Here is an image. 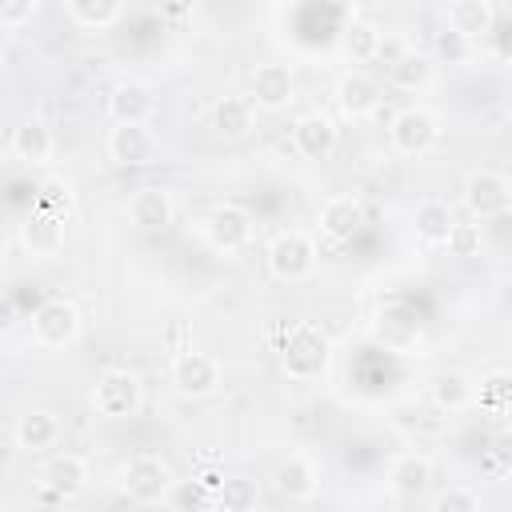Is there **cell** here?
Masks as SVG:
<instances>
[{
  "instance_id": "1",
  "label": "cell",
  "mask_w": 512,
  "mask_h": 512,
  "mask_svg": "<svg viewBox=\"0 0 512 512\" xmlns=\"http://www.w3.org/2000/svg\"><path fill=\"white\" fill-rule=\"evenodd\" d=\"M328 368H332V336L312 320L292 324L280 344V372L292 384H312V380H324Z\"/></svg>"
},
{
  "instance_id": "2",
  "label": "cell",
  "mask_w": 512,
  "mask_h": 512,
  "mask_svg": "<svg viewBox=\"0 0 512 512\" xmlns=\"http://www.w3.org/2000/svg\"><path fill=\"white\" fill-rule=\"evenodd\" d=\"M264 264H268L272 280H280V284H304V280H312V272L320 264V248H316V240L308 232L288 228V232H276L268 240Z\"/></svg>"
},
{
  "instance_id": "3",
  "label": "cell",
  "mask_w": 512,
  "mask_h": 512,
  "mask_svg": "<svg viewBox=\"0 0 512 512\" xmlns=\"http://www.w3.org/2000/svg\"><path fill=\"white\" fill-rule=\"evenodd\" d=\"M116 488H120L132 504H160V500L172 496L176 476H172L168 460H160V456H152V452H140V456H128V460L120 464Z\"/></svg>"
},
{
  "instance_id": "4",
  "label": "cell",
  "mask_w": 512,
  "mask_h": 512,
  "mask_svg": "<svg viewBox=\"0 0 512 512\" xmlns=\"http://www.w3.org/2000/svg\"><path fill=\"white\" fill-rule=\"evenodd\" d=\"M88 400H92V412L96 416H104V420H128L144 404V384L128 368H108V372L96 376Z\"/></svg>"
},
{
  "instance_id": "5",
  "label": "cell",
  "mask_w": 512,
  "mask_h": 512,
  "mask_svg": "<svg viewBox=\"0 0 512 512\" xmlns=\"http://www.w3.org/2000/svg\"><path fill=\"white\" fill-rule=\"evenodd\" d=\"M80 328H84L80 308H76L72 300H64V296H48V300L32 312V320H28L32 344H36V348H48V352L76 344V340H80Z\"/></svg>"
},
{
  "instance_id": "6",
  "label": "cell",
  "mask_w": 512,
  "mask_h": 512,
  "mask_svg": "<svg viewBox=\"0 0 512 512\" xmlns=\"http://www.w3.org/2000/svg\"><path fill=\"white\" fill-rule=\"evenodd\" d=\"M168 380H172V392L184 396V400H204L212 392H220L224 384V368L212 352H200V348H184L172 356V368H168Z\"/></svg>"
},
{
  "instance_id": "7",
  "label": "cell",
  "mask_w": 512,
  "mask_h": 512,
  "mask_svg": "<svg viewBox=\"0 0 512 512\" xmlns=\"http://www.w3.org/2000/svg\"><path fill=\"white\" fill-rule=\"evenodd\" d=\"M252 236H256V220L244 204L224 200V204H212V212L204 216V240H208L212 252L236 256L252 244Z\"/></svg>"
},
{
  "instance_id": "8",
  "label": "cell",
  "mask_w": 512,
  "mask_h": 512,
  "mask_svg": "<svg viewBox=\"0 0 512 512\" xmlns=\"http://www.w3.org/2000/svg\"><path fill=\"white\" fill-rule=\"evenodd\" d=\"M388 144H392L396 156H408V160L428 156L440 144V120L420 104L400 108L392 116V124H388Z\"/></svg>"
},
{
  "instance_id": "9",
  "label": "cell",
  "mask_w": 512,
  "mask_h": 512,
  "mask_svg": "<svg viewBox=\"0 0 512 512\" xmlns=\"http://www.w3.org/2000/svg\"><path fill=\"white\" fill-rule=\"evenodd\" d=\"M36 488H40V496L52 500V504L80 500V496L88 492V464H84L76 452H52V456L40 464Z\"/></svg>"
},
{
  "instance_id": "10",
  "label": "cell",
  "mask_w": 512,
  "mask_h": 512,
  "mask_svg": "<svg viewBox=\"0 0 512 512\" xmlns=\"http://www.w3.org/2000/svg\"><path fill=\"white\" fill-rule=\"evenodd\" d=\"M104 152L120 168H148L160 160V136L152 124H112Z\"/></svg>"
},
{
  "instance_id": "11",
  "label": "cell",
  "mask_w": 512,
  "mask_h": 512,
  "mask_svg": "<svg viewBox=\"0 0 512 512\" xmlns=\"http://www.w3.org/2000/svg\"><path fill=\"white\" fill-rule=\"evenodd\" d=\"M64 236H68V220L56 216V212H48V208H40V204H36V208L20 220V228H16V244H20V252L32 256V260H52V256H60V252H64Z\"/></svg>"
},
{
  "instance_id": "12",
  "label": "cell",
  "mask_w": 512,
  "mask_h": 512,
  "mask_svg": "<svg viewBox=\"0 0 512 512\" xmlns=\"http://www.w3.org/2000/svg\"><path fill=\"white\" fill-rule=\"evenodd\" d=\"M464 208L472 220H496L504 212H512V180L492 172V168H476L464 180Z\"/></svg>"
},
{
  "instance_id": "13",
  "label": "cell",
  "mask_w": 512,
  "mask_h": 512,
  "mask_svg": "<svg viewBox=\"0 0 512 512\" xmlns=\"http://www.w3.org/2000/svg\"><path fill=\"white\" fill-rule=\"evenodd\" d=\"M248 96L260 112H284L292 100H296V76L288 64H256L252 76H248Z\"/></svg>"
},
{
  "instance_id": "14",
  "label": "cell",
  "mask_w": 512,
  "mask_h": 512,
  "mask_svg": "<svg viewBox=\"0 0 512 512\" xmlns=\"http://www.w3.org/2000/svg\"><path fill=\"white\" fill-rule=\"evenodd\" d=\"M332 96H336V108H340L344 120H368V116H376L380 104H384L380 80L368 76V72H360V68L344 72V76L336 80V92H332Z\"/></svg>"
},
{
  "instance_id": "15",
  "label": "cell",
  "mask_w": 512,
  "mask_h": 512,
  "mask_svg": "<svg viewBox=\"0 0 512 512\" xmlns=\"http://www.w3.org/2000/svg\"><path fill=\"white\" fill-rule=\"evenodd\" d=\"M124 216H128V224L140 228V232H164V228L176 220V196H172L168 188H160V184H140V188L128 196Z\"/></svg>"
},
{
  "instance_id": "16",
  "label": "cell",
  "mask_w": 512,
  "mask_h": 512,
  "mask_svg": "<svg viewBox=\"0 0 512 512\" xmlns=\"http://www.w3.org/2000/svg\"><path fill=\"white\" fill-rule=\"evenodd\" d=\"M340 144V128L328 112H304L296 124H292V148L300 160H328Z\"/></svg>"
},
{
  "instance_id": "17",
  "label": "cell",
  "mask_w": 512,
  "mask_h": 512,
  "mask_svg": "<svg viewBox=\"0 0 512 512\" xmlns=\"http://www.w3.org/2000/svg\"><path fill=\"white\" fill-rule=\"evenodd\" d=\"M60 436H64V424H60V416L48 412V408H28V412H20L16 424H12L16 448H20V452H32V456L52 452V448L60 444Z\"/></svg>"
},
{
  "instance_id": "18",
  "label": "cell",
  "mask_w": 512,
  "mask_h": 512,
  "mask_svg": "<svg viewBox=\"0 0 512 512\" xmlns=\"http://www.w3.org/2000/svg\"><path fill=\"white\" fill-rule=\"evenodd\" d=\"M316 488H320V472H316V464H312L308 456H300V452L284 456V460L272 468V492H276L280 500H288V504L312 500Z\"/></svg>"
},
{
  "instance_id": "19",
  "label": "cell",
  "mask_w": 512,
  "mask_h": 512,
  "mask_svg": "<svg viewBox=\"0 0 512 512\" xmlns=\"http://www.w3.org/2000/svg\"><path fill=\"white\" fill-rule=\"evenodd\" d=\"M432 488V460L424 452H400L388 464V492L396 500H420Z\"/></svg>"
},
{
  "instance_id": "20",
  "label": "cell",
  "mask_w": 512,
  "mask_h": 512,
  "mask_svg": "<svg viewBox=\"0 0 512 512\" xmlns=\"http://www.w3.org/2000/svg\"><path fill=\"white\" fill-rule=\"evenodd\" d=\"M256 104L248 92H232V96H220L208 112V124L220 140H244L252 128H256Z\"/></svg>"
},
{
  "instance_id": "21",
  "label": "cell",
  "mask_w": 512,
  "mask_h": 512,
  "mask_svg": "<svg viewBox=\"0 0 512 512\" xmlns=\"http://www.w3.org/2000/svg\"><path fill=\"white\" fill-rule=\"evenodd\" d=\"M428 400L448 416L468 412V408H476V380L468 372H460V368H440L428 380Z\"/></svg>"
},
{
  "instance_id": "22",
  "label": "cell",
  "mask_w": 512,
  "mask_h": 512,
  "mask_svg": "<svg viewBox=\"0 0 512 512\" xmlns=\"http://www.w3.org/2000/svg\"><path fill=\"white\" fill-rule=\"evenodd\" d=\"M152 112H156V96L140 80H120L108 92V116H112V124H148Z\"/></svg>"
},
{
  "instance_id": "23",
  "label": "cell",
  "mask_w": 512,
  "mask_h": 512,
  "mask_svg": "<svg viewBox=\"0 0 512 512\" xmlns=\"http://www.w3.org/2000/svg\"><path fill=\"white\" fill-rule=\"evenodd\" d=\"M8 148H12V156H16L20 164L40 168V164H48V160L56 156V136H52V128H48L44 120L28 116V120H20V124L12 128Z\"/></svg>"
},
{
  "instance_id": "24",
  "label": "cell",
  "mask_w": 512,
  "mask_h": 512,
  "mask_svg": "<svg viewBox=\"0 0 512 512\" xmlns=\"http://www.w3.org/2000/svg\"><path fill=\"white\" fill-rule=\"evenodd\" d=\"M316 224H320V236H328L332 244L352 240L364 228V204H360V196H332V200H324Z\"/></svg>"
},
{
  "instance_id": "25",
  "label": "cell",
  "mask_w": 512,
  "mask_h": 512,
  "mask_svg": "<svg viewBox=\"0 0 512 512\" xmlns=\"http://www.w3.org/2000/svg\"><path fill=\"white\" fill-rule=\"evenodd\" d=\"M452 208L444 200H420L416 212H412V232L424 248H444L448 232H452Z\"/></svg>"
},
{
  "instance_id": "26",
  "label": "cell",
  "mask_w": 512,
  "mask_h": 512,
  "mask_svg": "<svg viewBox=\"0 0 512 512\" xmlns=\"http://www.w3.org/2000/svg\"><path fill=\"white\" fill-rule=\"evenodd\" d=\"M388 80L400 92H424L436 80V56H424V52H412L408 48L400 60L388 64Z\"/></svg>"
},
{
  "instance_id": "27",
  "label": "cell",
  "mask_w": 512,
  "mask_h": 512,
  "mask_svg": "<svg viewBox=\"0 0 512 512\" xmlns=\"http://www.w3.org/2000/svg\"><path fill=\"white\" fill-rule=\"evenodd\" d=\"M496 24V4L492 0H452L448 4V28L464 32L468 40L488 36Z\"/></svg>"
},
{
  "instance_id": "28",
  "label": "cell",
  "mask_w": 512,
  "mask_h": 512,
  "mask_svg": "<svg viewBox=\"0 0 512 512\" xmlns=\"http://www.w3.org/2000/svg\"><path fill=\"white\" fill-rule=\"evenodd\" d=\"M380 44H384V32L368 20H352L344 32H340V56L348 64H372L380 60Z\"/></svg>"
},
{
  "instance_id": "29",
  "label": "cell",
  "mask_w": 512,
  "mask_h": 512,
  "mask_svg": "<svg viewBox=\"0 0 512 512\" xmlns=\"http://www.w3.org/2000/svg\"><path fill=\"white\" fill-rule=\"evenodd\" d=\"M476 408L488 416H508L512 412V372L492 368L488 376H480L476 384Z\"/></svg>"
},
{
  "instance_id": "30",
  "label": "cell",
  "mask_w": 512,
  "mask_h": 512,
  "mask_svg": "<svg viewBox=\"0 0 512 512\" xmlns=\"http://www.w3.org/2000/svg\"><path fill=\"white\" fill-rule=\"evenodd\" d=\"M120 12H124V0H68V16L88 32L112 28L120 20Z\"/></svg>"
},
{
  "instance_id": "31",
  "label": "cell",
  "mask_w": 512,
  "mask_h": 512,
  "mask_svg": "<svg viewBox=\"0 0 512 512\" xmlns=\"http://www.w3.org/2000/svg\"><path fill=\"white\" fill-rule=\"evenodd\" d=\"M260 504V484L248 476H224V484L216 488V508L224 512H252Z\"/></svg>"
},
{
  "instance_id": "32",
  "label": "cell",
  "mask_w": 512,
  "mask_h": 512,
  "mask_svg": "<svg viewBox=\"0 0 512 512\" xmlns=\"http://www.w3.org/2000/svg\"><path fill=\"white\" fill-rule=\"evenodd\" d=\"M432 52H436V64H448V68H464V64L476 56V40H468L464 32H456V28H448V24H444V32H436V44H432Z\"/></svg>"
},
{
  "instance_id": "33",
  "label": "cell",
  "mask_w": 512,
  "mask_h": 512,
  "mask_svg": "<svg viewBox=\"0 0 512 512\" xmlns=\"http://www.w3.org/2000/svg\"><path fill=\"white\" fill-rule=\"evenodd\" d=\"M36 204L68 220V216H72V208H76V192H72V184H68L64 176H48V180L36 188Z\"/></svg>"
},
{
  "instance_id": "34",
  "label": "cell",
  "mask_w": 512,
  "mask_h": 512,
  "mask_svg": "<svg viewBox=\"0 0 512 512\" xmlns=\"http://www.w3.org/2000/svg\"><path fill=\"white\" fill-rule=\"evenodd\" d=\"M444 248H448V256H460V260L480 256V248H484L480 220H456L452 232H448V240H444Z\"/></svg>"
},
{
  "instance_id": "35",
  "label": "cell",
  "mask_w": 512,
  "mask_h": 512,
  "mask_svg": "<svg viewBox=\"0 0 512 512\" xmlns=\"http://www.w3.org/2000/svg\"><path fill=\"white\" fill-rule=\"evenodd\" d=\"M428 508L432 512H476L480 508V492L476 488H464V484H448L444 492H432L428 496Z\"/></svg>"
},
{
  "instance_id": "36",
  "label": "cell",
  "mask_w": 512,
  "mask_h": 512,
  "mask_svg": "<svg viewBox=\"0 0 512 512\" xmlns=\"http://www.w3.org/2000/svg\"><path fill=\"white\" fill-rule=\"evenodd\" d=\"M36 8H40V0H0V28L4 32L24 28L36 16Z\"/></svg>"
},
{
  "instance_id": "37",
  "label": "cell",
  "mask_w": 512,
  "mask_h": 512,
  "mask_svg": "<svg viewBox=\"0 0 512 512\" xmlns=\"http://www.w3.org/2000/svg\"><path fill=\"white\" fill-rule=\"evenodd\" d=\"M488 460H492L500 472L512 476V428H500V432L492 436V444H488Z\"/></svg>"
},
{
  "instance_id": "38",
  "label": "cell",
  "mask_w": 512,
  "mask_h": 512,
  "mask_svg": "<svg viewBox=\"0 0 512 512\" xmlns=\"http://www.w3.org/2000/svg\"><path fill=\"white\" fill-rule=\"evenodd\" d=\"M168 500H176V504H216V500H212V492H208L196 476H192V480H184V484H176Z\"/></svg>"
},
{
  "instance_id": "39",
  "label": "cell",
  "mask_w": 512,
  "mask_h": 512,
  "mask_svg": "<svg viewBox=\"0 0 512 512\" xmlns=\"http://www.w3.org/2000/svg\"><path fill=\"white\" fill-rule=\"evenodd\" d=\"M156 8H160V16H164V20L180 24V20H188V16H192L196 0H156Z\"/></svg>"
},
{
  "instance_id": "40",
  "label": "cell",
  "mask_w": 512,
  "mask_h": 512,
  "mask_svg": "<svg viewBox=\"0 0 512 512\" xmlns=\"http://www.w3.org/2000/svg\"><path fill=\"white\" fill-rule=\"evenodd\" d=\"M192 476H196V480H200V484L212 492V500H216V488L224 484V468H216V464H200Z\"/></svg>"
}]
</instances>
